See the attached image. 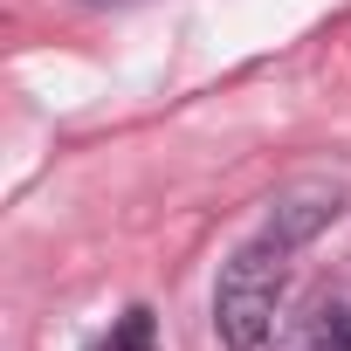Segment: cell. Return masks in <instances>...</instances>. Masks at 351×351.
I'll list each match as a JSON object with an SVG mask.
<instances>
[{"instance_id":"7a4b0ae2","label":"cell","mask_w":351,"mask_h":351,"mask_svg":"<svg viewBox=\"0 0 351 351\" xmlns=\"http://www.w3.org/2000/svg\"><path fill=\"white\" fill-rule=\"evenodd\" d=\"M337 214H344V193H337V186H289V193L269 207L262 241H276L282 255H296V248H310Z\"/></svg>"},{"instance_id":"3957f363","label":"cell","mask_w":351,"mask_h":351,"mask_svg":"<svg viewBox=\"0 0 351 351\" xmlns=\"http://www.w3.org/2000/svg\"><path fill=\"white\" fill-rule=\"evenodd\" d=\"M97 351H158V324H152V310H145V303H131V310L110 324V337H104Z\"/></svg>"},{"instance_id":"6da1fadb","label":"cell","mask_w":351,"mask_h":351,"mask_svg":"<svg viewBox=\"0 0 351 351\" xmlns=\"http://www.w3.org/2000/svg\"><path fill=\"white\" fill-rule=\"evenodd\" d=\"M282 289H289V255L255 234L248 248H234L221 262V282H214V337L228 351H262V337L276 330Z\"/></svg>"},{"instance_id":"277c9868","label":"cell","mask_w":351,"mask_h":351,"mask_svg":"<svg viewBox=\"0 0 351 351\" xmlns=\"http://www.w3.org/2000/svg\"><path fill=\"white\" fill-rule=\"evenodd\" d=\"M317 351H351V303L317 310Z\"/></svg>"}]
</instances>
